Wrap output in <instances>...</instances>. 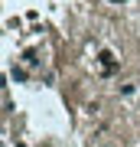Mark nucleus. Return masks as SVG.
<instances>
[{
    "label": "nucleus",
    "mask_w": 140,
    "mask_h": 147,
    "mask_svg": "<svg viewBox=\"0 0 140 147\" xmlns=\"http://www.w3.org/2000/svg\"><path fill=\"white\" fill-rule=\"evenodd\" d=\"M98 65H101L104 75L117 72V59H114V53H111V49H101V53H98Z\"/></svg>",
    "instance_id": "1"
},
{
    "label": "nucleus",
    "mask_w": 140,
    "mask_h": 147,
    "mask_svg": "<svg viewBox=\"0 0 140 147\" xmlns=\"http://www.w3.org/2000/svg\"><path fill=\"white\" fill-rule=\"evenodd\" d=\"M111 3H124V0H111Z\"/></svg>",
    "instance_id": "2"
}]
</instances>
